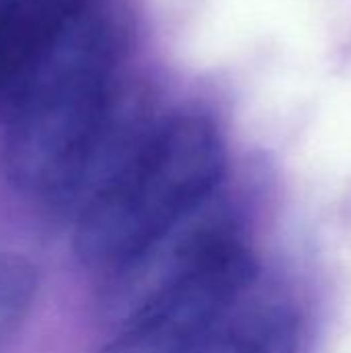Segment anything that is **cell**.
<instances>
[{
  "label": "cell",
  "mask_w": 351,
  "mask_h": 353,
  "mask_svg": "<svg viewBox=\"0 0 351 353\" xmlns=\"http://www.w3.org/2000/svg\"><path fill=\"white\" fill-rule=\"evenodd\" d=\"M225 147L203 114L157 120L132 165L72 221V248L87 269L110 273L194 207L219 192Z\"/></svg>",
  "instance_id": "6da1fadb"
},
{
  "label": "cell",
  "mask_w": 351,
  "mask_h": 353,
  "mask_svg": "<svg viewBox=\"0 0 351 353\" xmlns=\"http://www.w3.org/2000/svg\"><path fill=\"white\" fill-rule=\"evenodd\" d=\"M300 319L281 302L236 306L192 353H298Z\"/></svg>",
  "instance_id": "8992f818"
},
{
  "label": "cell",
  "mask_w": 351,
  "mask_h": 353,
  "mask_svg": "<svg viewBox=\"0 0 351 353\" xmlns=\"http://www.w3.org/2000/svg\"><path fill=\"white\" fill-rule=\"evenodd\" d=\"M39 290L37 267L19 252H0V353L27 323Z\"/></svg>",
  "instance_id": "52a82bcc"
},
{
  "label": "cell",
  "mask_w": 351,
  "mask_h": 353,
  "mask_svg": "<svg viewBox=\"0 0 351 353\" xmlns=\"http://www.w3.org/2000/svg\"><path fill=\"white\" fill-rule=\"evenodd\" d=\"M155 124L147 93L114 81L74 165L43 203L48 211L72 223L97 194L132 165Z\"/></svg>",
  "instance_id": "5b68a950"
},
{
  "label": "cell",
  "mask_w": 351,
  "mask_h": 353,
  "mask_svg": "<svg viewBox=\"0 0 351 353\" xmlns=\"http://www.w3.org/2000/svg\"><path fill=\"white\" fill-rule=\"evenodd\" d=\"M112 83L35 93L6 116L2 170L12 188L41 203L60 188Z\"/></svg>",
  "instance_id": "3957f363"
},
{
  "label": "cell",
  "mask_w": 351,
  "mask_h": 353,
  "mask_svg": "<svg viewBox=\"0 0 351 353\" xmlns=\"http://www.w3.org/2000/svg\"><path fill=\"white\" fill-rule=\"evenodd\" d=\"M240 234L244 232L223 196L213 194L126 263L103 275L99 296L103 321L120 329Z\"/></svg>",
  "instance_id": "277c9868"
},
{
  "label": "cell",
  "mask_w": 351,
  "mask_h": 353,
  "mask_svg": "<svg viewBox=\"0 0 351 353\" xmlns=\"http://www.w3.org/2000/svg\"><path fill=\"white\" fill-rule=\"evenodd\" d=\"M257 277L259 261L240 234L116 329L97 353H192L246 300Z\"/></svg>",
  "instance_id": "7a4b0ae2"
}]
</instances>
